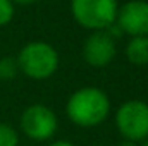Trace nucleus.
Segmentation results:
<instances>
[{
	"label": "nucleus",
	"instance_id": "obj_1",
	"mask_svg": "<svg viewBox=\"0 0 148 146\" xmlns=\"http://www.w3.org/2000/svg\"><path fill=\"white\" fill-rule=\"evenodd\" d=\"M66 113L67 119L79 127H95L107 120L110 113V100L103 89L84 86L69 96Z\"/></svg>",
	"mask_w": 148,
	"mask_h": 146
},
{
	"label": "nucleus",
	"instance_id": "obj_2",
	"mask_svg": "<svg viewBox=\"0 0 148 146\" xmlns=\"http://www.w3.org/2000/svg\"><path fill=\"white\" fill-rule=\"evenodd\" d=\"M16 60L19 65V72L35 81H45L59 69V53L47 41L26 43L19 50Z\"/></svg>",
	"mask_w": 148,
	"mask_h": 146
},
{
	"label": "nucleus",
	"instance_id": "obj_3",
	"mask_svg": "<svg viewBox=\"0 0 148 146\" xmlns=\"http://www.w3.org/2000/svg\"><path fill=\"white\" fill-rule=\"evenodd\" d=\"M117 10V0H71V14L74 21L90 31L107 29L115 23Z\"/></svg>",
	"mask_w": 148,
	"mask_h": 146
},
{
	"label": "nucleus",
	"instance_id": "obj_4",
	"mask_svg": "<svg viewBox=\"0 0 148 146\" xmlns=\"http://www.w3.org/2000/svg\"><path fill=\"white\" fill-rule=\"evenodd\" d=\"M115 126L126 141L141 143L148 138V103L127 100L115 112Z\"/></svg>",
	"mask_w": 148,
	"mask_h": 146
},
{
	"label": "nucleus",
	"instance_id": "obj_5",
	"mask_svg": "<svg viewBox=\"0 0 148 146\" xmlns=\"http://www.w3.org/2000/svg\"><path fill=\"white\" fill-rule=\"evenodd\" d=\"M19 124L23 134L33 141H47L53 138L59 127L55 112L43 103H35L24 108Z\"/></svg>",
	"mask_w": 148,
	"mask_h": 146
},
{
	"label": "nucleus",
	"instance_id": "obj_6",
	"mask_svg": "<svg viewBox=\"0 0 148 146\" xmlns=\"http://www.w3.org/2000/svg\"><path fill=\"white\" fill-rule=\"evenodd\" d=\"M117 53L115 40L105 31H91V35L83 43V59L88 65L95 69L107 67Z\"/></svg>",
	"mask_w": 148,
	"mask_h": 146
},
{
	"label": "nucleus",
	"instance_id": "obj_7",
	"mask_svg": "<svg viewBox=\"0 0 148 146\" xmlns=\"http://www.w3.org/2000/svg\"><path fill=\"white\" fill-rule=\"evenodd\" d=\"M115 24L124 35L129 36H148V2L131 0L117 10Z\"/></svg>",
	"mask_w": 148,
	"mask_h": 146
},
{
	"label": "nucleus",
	"instance_id": "obj_8",
	"mask_svg": "<svg viewBox=\"0 0 148 146\" xmlns=\"http://www.w3.org/2000/svg\"><path fill=\"white\" fill-rule=\"evenodd\" d=\"M124 53L133 65H148V36H131Z\"/></svg>",
	"mask_w": 148,
	"mask_h": 146
},
{
	"label": "nucleus",
	"instance_id": "obj_9",
	"mask_svg": "<svg viewBox=\"0 0 148 146\" xmlns=\"http://www.w3.org/2000/svg\"><path fill=\"white\" fill-rule=\"evenodd\" d=\"M19 72L17 60L14 57H3L0 59V79L2 81H12Z\"/></svg>",
	"mask_w": 148,
	"mask_h": 146
},
{
	"label": "nucleus",
	"instance_id": "obj_10",
	"mask_svg": "<svg viewBox=\"0 0 148 146\" xmlns=\"http://www.w3.org/2000/svg\"><path fill=\"white\" fill-rule=\"evenodd\" d=\"M0 146H19V132L5 122H0Z\"/></svg>",
	"mask_w": 148,
	"mask_h": 146
},
{
	"label": "nucleus",
	"instance_id": "obj_11",
	"mask_svg": "<svg viewBox=\"0 0 148 146\" xmlns=\"http://www.w3.org/2000/svg\"><path fill=\"white\" fill-rule=\"evenodd\" d=\"M14 19V3L10 0H0V28L7 26Z\"/></svg>",
	"mask_w": 148,
	"mask_h": 146
},
{
	"label": "nucleus",
	"instance_id": "obj_12",
	"mask_svg": "<svg viewBox=\"0 0 148 146\" xmlns=\"http://www.w3.org/2000/svg\"><path fill=\"white\" fill-rule=\"evenodd\" d=\"M48 146H76V145H74V143H71V141H67V139H59V141L50 143Z\"/></svg>",
	"mask_w": 148,
	"mask_h": 146
},
{
	"label": "nucleus",
	"instance_id": "obj_13",
	"mask_svg": "<svg viewBox=\"0 0 148 146\" xmlns=\"http://www.w3.org/2000/svg\"><path fill=\"white\" fill-rule=\"evenodd\" d=\"M12 3H19V5H29V3H33V2H36V0H10Z\"/></svg>",
	"mask_w": 148,
	"mask_h": 146
},
{
	"label": "nucleus",
	"instance_id": "obj_14",
	"mask_svg": "<svg viewBox=\"0 0 148 146\" xmlns=\"http://www.w3.org/2000/svg\"><path fill=\"white\" fill-rule=\"evenodd\" d=\"M117 146H136V143H133V141H126V139H124L121 145H117Z\"/></svg>",
	"mask_w": 148,
	"mask_h": 146
},
{
	"label": "nucleus",
	"instance_id": "obj_15",
	"mask_svg": "<svg viewBox=\"0 0 148 146\" xmlns=\"http://www.w3.org/2000/svg\"><path fill=\"white\" fill-rule=\"evenodd\" d=\"M141 146H148V138H147V139H143V141H141Z\"/></svg>",
	"mask_w": 148,
	"mask_h": 146
}]
</instances>
